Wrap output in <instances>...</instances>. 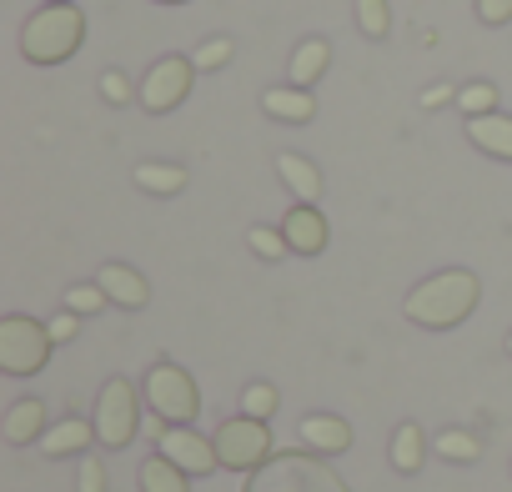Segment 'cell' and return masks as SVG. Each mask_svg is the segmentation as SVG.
Instances as JSON below:
<instances>
[{
    "label": "cell",
    "instance_id": "17",
    "mask_svg": "<svg viewBox=\"0 0 512 492\" xmlns=\"http://www.w3.org/2000/svg\"><path fill=\"white\" fill-rule=\"evenodd\" d=\"M277 176H282V186L297 196V201H322V166L317 161H307L302 151H282L277 156Z\"/></svg>",
    "mask_w": 512,
    "mask_h": 492
},
{
    "label": "cell",
    "instance_id": "20",
    "mask_svg": "<svg viewBox=\"0 0 512 492\" xmlns=\"http://www.w3.org/2000/svg\"><path fill=\"white\" fill-rule=\"evenodd\" d=\"M136 482H141V492H191V477H186L171 457H161V452H151V457L141 462Z\"/></svg>",
    "mask_w": 512,
    "mask_h": 492
},
{
    "label": "cell",
    "instance_id": "30",
    "mask_svg": "<svg viewBox=\"0 0 512 492\" xmlns=\"http://www.w3.org/2000/svg\"><path fill=\"white\" fill-rule=\"evenodd\" d=\"M76 492H106V462H101L96 452L81 457V482H76Z\"/></svg>",
    "mask_w": 512,
    "mask_h": 492
},
{
    "label": "cell",
    "instance_id": "34",
    "mask_svg": "<svg viewBox=\"0 0 512 492\" xmlns=\"http://www.w3.org/2000/svg\"><path fill=\"white\" fill-rule=\"evenodd\" d=\"M507 357H512V332H507Z\"/></svg>",
    "mask_w": 512,
    "mask_h": 492
},
{
    "label": "cell",
    "instance_id": "28",
    "mask_svg": "<svg viewBox=\"0 0 512 492\" xmlns=\"http://www.w3.org/2000/svg\"><path fill=\"white\" fill-rule=\"evenodd\" d=\"M101 96H106L111 106H126V101H136V96H141V86H131V81H126V71H106V76H101Z\"/></svg>",
    "mask_w": 512,
    "mask_h": 492
},
{
    "label": "cell",
    "instance_id": "26",
    "mask_svg": "<svg viewBox=\"0 0 512 492\" xmlns=\"http://www.w3.org/2000/svg\"><path fill=\"white\" fill-rule=\"evenodd\" d=\"M106 307H111V297L101 292V282H76V287H66V312L96 317V312H106Z\"/></svg>",
    "mask_w": 512,
    "mask_h": 492
},
{
    "label": "cell",
    "instance_id": "15",
    "mask_svg": "<svg viewBox=\"0 0 512 492\" xmlns=\"http://www.w3.org/2000/svg\"><path fill=\"white\" fill-rule=\"evenodd\" d=\"M467 141H472L482 156L512 166V116H502V111H492V116H467Z\"/></svg>",
    "mask_w": 512,
    "mask_h": 492
},
{
    "label": "cell",
    "instance_id": "9",
    "mask_svg": "<svg viewBox=\"0 0 512 492\" xmlns=\"http://www.w3.org/2000/svg\"><path fill=\"white\" fill-rule=\"evenodd\" d=\"M282 236H287V246H292V257H322L327 241H332V226H327L322 206L297 201V206L282 216Z\"/></svg>",
    "mask_w": 512,
    "mask_h": 492
},
{
    "label": "cell",
    "instance_id": "6",
    "mask_svg": "<svg viewBox=\"0 0 512 492\" xmlns=\"http://www.w3.org/2000/svg\"><path fill=\"white\" fill-rule=\"evenodd\" d=\"M211 442H216V457L226 472H262L272 462V427L262 417L236 412L211 432Z\"/></svg>",
    "mask_w": 512,
    "mask_h": 492
},
{
    "label": "cell",
    "instance_id": "7",
    "mask_svg": "<svg viewBox=\"0 0 512 492\" xmlns=\"http://www.w3.org/2000/svg\"><path fill=\"white\" fill-rule=\"evenodd\" d=\"M191 86H196V61L191 56H161L146 76H141V111H151V116H166V111H176L186 96H191Z\"/></svg>",
    "mask_w": 512,
    "mask_h": 492
},
{
    "label": "cell",
    "instance_id": "1",
    "mask_svg": "<svg viewBox=\"0 0 512 492\" xmlns=\"http://www.w3.org/2000/svg\"><path fill=\"white\" fill-rule=\"evenodd\" d=\"M482 302V282L467 267H442L432 277H422L407 297H402V317L422 332H452L462 327Z\"/></svg>",
    "mask_w": 512,
    "mask_h": 492
},
{
    "label": "cell",
    "instance_id": "8",
    "mask_svg": "<svg viewBox=\"0 0 512 492\" xmlns=\"http://www.w3.org/2000/svg\"><path fill=\"white\" fill-rule=\"evenodd\" d=\"M156 452H161V457H171L186 477H211V472L221 467L216 442H211V437H201L196 427H161V432H156Z\"/></svg>",
    "mask_w": 512,
    "mask_h": 492
},
{
    "label": "cell",
    "instance_id": "27",
    "mask_svg": "<svg viewBox=\"0 0 512 492\" xmlns=\"http://www.w3.org/2000/svg\"><path fill=\"white\" fill-rule=\"evenodd\" d=\"M236 56V46H231V36H211V41H201L196 51H191V61H196V71H221L226 61Z\"/></svg>",
    "mask_w": 512,
    "mask_h": 492
},
{
    "label": "cell",
    "instance_id": "25",
    "mask_svg": "<svg viewBox=\"0 0 512 492\" xmlns=\"http://www.w3.org/2000/svg\"><path fill=\"white\" fill-rule=\"evenodd\" d=\"M457 111H462V116H492V111H497V86H492V81H467V86H457Z\"/></svg>",
    "mask_w": 512,
    "mask_h": 492
},
{
    "label": "cell",
    "instance_id": "31",
    "mask_svg": "<svg viewBox=\"0 0 512 492\" xmlns=\"http://www.w3.org/2000/svg\"><path fill=\"white\" fill-rule=\"evenodd\" d=\"M437 106H457V86H447V81L427 86L422 91V111H437Z\"/></svg>",
    "mask_w": 512,
    "mask_h": 492
},
{
    "label": "cell",
    "instance_id": "24",
    "mask_svg": "<svg viewBox=\"0 0 512 492\" xmlns=\"http://www.w3.org/2000/svg\"><path fill=\"white\" fill-rule=\"evenodd\" d=\"M277 407H282V392L272 382H246L241 387V412L246 417H262L267 422V417H277Z\"/></svg>",
    "mask_w": 512,
    "mask_h": 492
},
{
    "label": "cell",
    "instance_id": "3",
    "mask_svg": "<svg viewBox=\"0 0 512 492\" xmlns=\"http://www.w3.org/2000/svg\"><path fill=\"white\" fill-rule=\"evenodd\" d=\"M141 397H146V407L156 412V422H166V427H191V417L201 412V387H196V377L181 367V362H151V372H146V382H141Z\"/></svg>",
    "mask_w": 512,
    "mask_h": 492
},
{
    "label": "cell",
    "instance_id": "5",
    "mask_svg": "<svg viewBox=\"0 0 512 492\" xmlns=\"http://www.w3.org/2000/svg\"><path fill=\"white\" fill-rule=\"evenodd\" d=\"M141 402H146L141 387H131L126 377H106V387L96 392V412H91V422H96V442L111 447V452L131 447L136 432H141Z\"/></svg>",
    "mask_w": 512,
    "mask_h": 492
},
{
    "label": "cell",
    "instance_id": "10",
    "mask_svg": "<svg viewBox=\"0 0 512 492\" xmlns=\"http://www.w3.org/2000/svg\"><path fill=\"white\" fill-rule=\"evenodd\" d=\"M297 437H302V447L317 452V457H342V452L352 447V422L337 417V412H307V417L297 422Z\"/></svg>",
    "mask_w": 512,
    "mask_h": 492
},
{
    "label": "cell",
    "instance_id": "18",
    "mask_svg": "<svg viewBox=\"0 0 512 492\" xmlns=\"http://www.w3.org/2000/svg\"><path fill=\"white\" fill-rule=\"evenodd\" d=\"M131 181L146 196H176V191H186V166H176V161H141L131 171Z\"/></svg>",
    "mask_w": 512,
    "mask_h": 492
},
{
    "label": "cell",
    "instance_id": "32",
    "mask_svg": "<svg viewBox=\"0 0 512 492\" xmlns=\"http://www.w3.org/2000/svg\"><path fill=\"white\" fill-rule=\"evenodd\" d=\"M46 327H51V337H56V347H61V342H71V337L81 332V317H76V312H56Z\"/></svg>",
    "mask_w": 512,
    "mask_h": 492
},
{
    "label": "cell",
    "instance_id": "16",
    "mask_svg": "<svg viewBox=\"0 0 512 492\" xmlns=\"http://www.w3.org/2000/svg\"><path fill=\"white\" fill-rule=\"evenodd\" d=\"M327 66H332V41H327V36H307V41L292 51L287 81H292V86H302V91H312V86L327 76Z\"/></svg>",
    "mask_w": 512,
    "mask_h": 492
},
{
    "label": "cell",
    "instance_id": "21",
    "mask_svg": "<svg viewBox=\"0 0 512 492\" xmlns=\"http://www.w3.org/2000/svg\"><path fill=\"white\" fill-rule=\"evenodd\" d=\"M352 16H357V31L367 41H387V31H392V0H352Z\"/></svg>",
    "mask_w": 512,
    "mask_h": 492
},
{
    "label": "cell",
    "instance_id": "14",
    "mask_svg": "<svg viewBox=\"0 0 512 492\" xmlns=\"http://www.w3.org/2000/svg\"><path fill=\"white\" fill-rule=\"evenodd\" d=\"M91 442H96V422L91 417H61L41 437V457H86Z\"/></svg>",
    "mask_w": 512,
    "mask_h": 492
},
{
    "label": "cell",
    "instance_id": "23",
    "mask_svg": "<svg viewBox=\"0 0 512 492\" xmlns=\"http://www.w3.org/2000/svg\"><path fill=\"white\" fill-rule=\"evenodd\" d=\"M246 246H251V257H262V262H282L292 246H287V236H282V226H246Z\"/></svg>",
    "mask_w": 512,
    "mask_h": 492
},
{
    "label": "cell",
    "instance_id": "11",
    "mask_svg": "<svg viewBox=\"0 0 512 492\" xmlns=\"http://www.w3.org/2000/svg\"><path fill=\"white\" fill-rule=\"evenodd\" d=\"M96 282H101V292L111 297V307H121V312H141V307L151 302V282H146L136 267H126V262H106V267L96 272Z\"/></svg>",
    "mask_w": 512,
    "mask_h": 492
},
{
    "label": "cell",
    "instance_id": "13",
    "mask_svg": "<svg viewBox=\"0 0 512 492\" xmlns=\"http://www.w3.org/2000/svg\"><path fill=\"white\" fill-rule=\"evenodd\" d=\"M262 111L272 116V121H287V126H307L312 116H317V96L312 91H302V86H267L262 91Z\"/></svg>",
    "mask_w": 512,
    "mask_h": 492
},
{
    "label": "cell",
    "instance_id": "33",
    "mask_svg": "<svg viewBox=\"0 0 512 492\" xmlns=\"http://www.w3.org/2000/svg\"><path fill=\"white\" fill-rule=\"evenodd\" d=\"M156 6H191V0H156Z\"/></svg>",
    "mask_w": 512,
    "mask_h": 492
},
{
    "label": "cell",
    "instance_id": "4",
    "mask_svg": "<svg viewBox=\"0 0 512 492\" xmlns=\"http://www.w3.org/2000/svg\"><path fill=\"white\" fill-rule=\"evenodd\" d=\"M56 352V337L46 322L26 317V312H11L0 317V372L6 377H36Z\"/></svg>",
    "mask_w": 512,
    "mask_h": 492
},
{
    "label": "cell",
    "instance_id": "22",
    "mask_svg": "<svg viewBox=\"0 0 512 492\" xmlns=\"http://www.w3.org/2000/svg\"><path fill=\"white\" fill-rule=\"evenodd\" d=\"M437 452L447 457V462H477L482 457V442H477V432H467V427H442L437 432Z\"/></svg>",
    "mask_w": 512,
    "mask_h": 492
},
{
    "label": "cell",
    "instance_id": "35",
    "mask_svg": "<svg viewBox=\"0 0 512 492\" xmlns=\"http://www.w3.org/2000/svg\"><path fill=\"white\" fill-rule=\"evenodd\" d=\"M507 472H512V462H507Z\"/></svg>",
    "mask_w": 512,
    "mask_h": 492
},
{
    "label": "cell",
    "instance_id": "29",
    "mask_svg": "<svg viewBox=\"0 0 512 492\" xmlns=\"http://www.w3.org/2000/svg\"><path fill=\"white\" fill-rule=\"evenodd\" d=\"M472 11H477V21H482L487 31H497V26L512 21V0H472Z\"/></svg>",
    "mask_w": 512,
    "mask_h": 492
},
{
    "label": "cell",
    "instance_id": "2",
    "mask_svg": "<svg viewBox=\"0 0 512 492\" xmlns=\"http://www.w3.org/2000/svg\"><path fill=\"white\" fill-rule=\"evenodd\" d=\"M86 46V16L71 0H46L21 26V56L31 66H66Z\"/></svg>",
    "mask_w": 512,
    "mask_h": 492
},
{
    "label": "cell",
    "instance_id": "19",
    "mask_svg": "<svg viewBox=\"0 0 512 492\" xmlns=\"http://www.w3.org/2000/svg\"><path fill=\"white\" fill-rule=\"evenodd\" d=\"M387 457H392V467H397L402 477H412V472L427 462V437H422V427H417V422H402V427L392 432Z\"/></svg>",
    "mask_w": 512,
    "mask_h": 492
},
{
    "label": "cell",
    "instance_id": "12",
    "mask_svg": "<svg viewBox=\"0 0 512 492\" xmlns=\"http://www.w3.org/2000/svg\"><path fill=\"white\" fill-rule=\"evenodd\" d=\"M51 427H46V402L41 397H21L6 407V417H0V437H6L11 447H31L41 442Z\"/></svg>",
    "mask_w": 512,
    "mask_h": 492
}]
</instances>
